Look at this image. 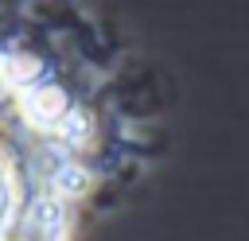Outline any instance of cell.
Segmentation results:
<instances>
[{"label":"cell","instance_id":"6da1fadb","mask_svg":"<svg viewBox=\"0 0 249 241\" xmlns=\"http://www.w3.org/2000/svg\"><path fill=\"white\" fill-rule=\"evenodd\" d=\"M62 39L0 16V241H74L105 179L101 66L58 54Z\"/></svg>","mask_w":249,"mask_h":241}]
</instances>
